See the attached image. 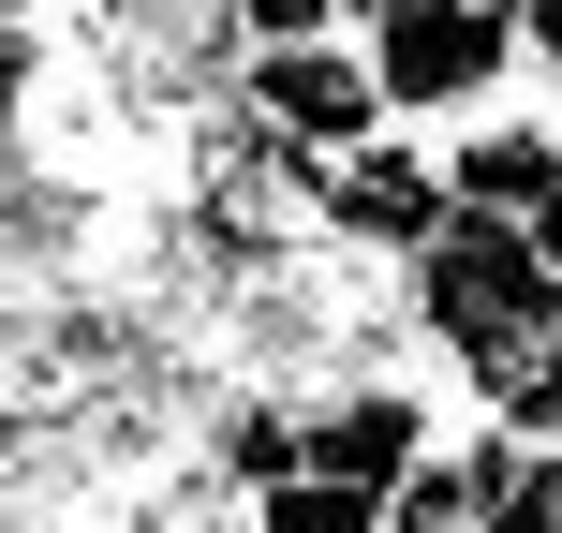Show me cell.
Instances as JSON below:
<instances>
[{"mask_svg":"<svg viewBox=\"0 0 562 533\" xmlns=\"http://www.w3.org/2000/svg\"><path fill=\"white\" fill-rule=\"evenodd\" d=\"M488 430H504V445H533V459H562V341H548L533 370H518L504 400H488Z\"/></svg>","mask_w":562,"mask_h":533,"instance_id":"obj_8","label":"cell"},{"mask_svg":"<svg viewBox=\"0 0 562 533\" xmlns=\"http://www.w3.org/2000/svg\"><path fill=\"white\" fill-rule=\"evenodd\" d=\"M400 326H415V356L488 415V400L562 341V267H548L518 223H474V208H459V223L429 237V267L400 281Z\"/></svg>","mask_w":562,"mask_h":533,"instance_id":"obj_1","label":"cell"},{"mask_svg":"<svg viewBox=\"0 0 562 533\" xmlns=\"http://www.w3.org/2000/svg\"><path fill=\"white\" fill-rule=\"evenodd\" d=\"M237 104H252V134L281 148V164H311V178L400 134L385 89H370V45H356V30H340V45H267V59H237Z\"/></svg>","mask_w":562,"mask_h":533,"instance_id":"obj_4","label":"cell"},{"mask_svg":"<svg viewBox=\"0 0 562 533\" xmlns=\"http://www.w3.org/2000/svg\"><path fill=\"white\" fill-rule=\"evenodd\" d=\"M445 223H459V178H445V148H429V134H385V148H356V164L311 178V237H326L340 267L415 281Z\"/></svg>","mask_w":562,"mask_h":533,"instance_id":"obj_3","label":"cell"},{"mask_svg":"<svg viewBox=\"0 0 562 533\" xmlns=\"http://www.w3.org/2000/svg\"><path fill=\"white\" fill-rule=\"evenodd\" d=\"M356 45H370V89H385V119L400 134H474V119H504L518 104V15H488V0H370L356 15Z\"/></svg>","mask_w":562,"mask_h":533,"instance_id":"obj_2","label":"cell"},{"mask_svg":"<svg viewBox=\"0 0 562 533\" xmlns=\"http://www.w3.org/2000/svg\"><path fill=\"white\" fill-rule=\"evenodd\" d=\"M445 178H459V208H474V223H533V208L562 193V119H548V104L474 119V134H445Z\"/></svg>","mask_w":562,"mask_h":533,"instance_id":"obj_6","label":"cell"},{"mask_svg":"<svg viewBox=\"0 0 562 533\" xmlns=\"http://www.w3.org/2000/svg\"><path fill=\"white\" fill-rule=\"evenodd\" d=\"M429 445H445V415H429L400 370H340V386H311V475L356 489V504H400V489L429 475Z\"/></svg>","mask_w":562,"mask_h":533,"instance_id":"obj_5","label":"cell"},{"mask_svg":"<svg viewBox=\"0 0 562 533\" xmlns=\"http://www.w3.org/2000/svg\"><path fill=\"white\" fill-rule=\"evenodd\" d=\"M237 533H385V504H356V489H326V475H296V489H267Z\"/></svg>","mask_w":562,"mask_h":533,"instance_id":"obj_7","label":"cell"}]
</instances>
